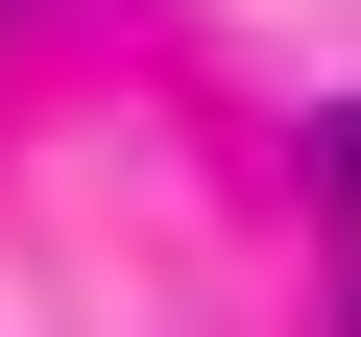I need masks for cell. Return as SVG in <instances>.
<instances>
[{"instance_id":"1","label":"cell","mask_w":361,"mask_h":337,"mask_svg":"<svg viewBox=\"0 0 361 337\" xmlns=\"http://www.w3.org/2000/svg\"><path fill=\"white\" fill-rule=\"evenodd\" d=\"M313 168H337V193H361V97H337V145H313Z\"/></svg>"}]
</instances>
